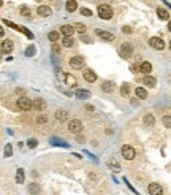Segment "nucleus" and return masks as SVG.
I'll use <instances>...</instances> for the list:
<instances>
[{
  "instance_id": "nucleus-7",
  "label": "nucleus",
  "mask_w": 171,
  "mask_h": 195,
  "mask_svg": "<svg viewBox=\"0 0 171 195\" xmlns=\"http://www.w3.org/2000/svg\"><path fill=\"white\" fill-rule=\"evenodd\" d=\"M68 130L73 132V133H79V132H82V124L78 119H71L68 122Z\"/></svg>"
},
{
  "instance_id": "nucleus-42",
  "label": "nucleus",
  "mask_w": 171,
  "mask_h": 195,
  "mask_svg": "<svg viewBox=\"0 0 171 195\" xmlns=\"http://www.w3.org/2000/svg\"><path fill=\"white\" fill-rule=\"evenodd\" d=\"M81 40L84 41V43H92V40H90L89 37H86V35H84V33H82V35H81Z\"/></svg>"
},
{
  "instance_id": "nucleus-13",
  "label": "nucleus",
  "mask_w": 171,
  "mask_h": 195,
  "mask_svg": "<svg viewBox=\"0 0 171 195\" xmlns=\"http://www.w3.org/2000/svg\"><path fill=\"white\" fill-rule=\"evenodd\" d=\"M60 32H62V35H63V37H71V35L75 33V29H73V25L65 24V25H62V27H60Z\"/></svg>"
},
{
  "instance_id": "nucleus-36",
  "label": "nucleus",
  "mask_w": 171,
  "mask_h": 195,
  "mask_svg": "<svg viewBox=\"0 0 171 195\" xmlns=\"http://www.w3.org/2000/svg\"><path fill=\"white\" fill-rule=\"evenodd\" d=\"M29 190H30L32 193H35V195H37V192L40 190V187H38L37 184H35V183H32V184H30V187H29Z\"/></svg>"
},
{
  "instance_id": "nucleus-16",
  "label": "nucleus",
  "mask_w": 171,
  "mask_h": 195,
  "mask_svg": "<svg viewBox=\"0 0 171 195\" xmlns=\"http://www.w3.org/2000/svg\"><path fill=\"white\" fill-rule=\"evenodd\" d=\"M135 95H136V99H139V100H146L147 99V90L144 87H136L135 89Z\"/></svg>"
},
{
  "instance_id": "nucleus-20",
  "label": "nucleus",
  "mask_w": 171,
  "mask_h": 195,
  "mask_svg": "<svg viewBox=\"0 0 171 195\" xmlns=\"http://www.w3.org/2000/svg\"><path fill=\"white\" fill-rule=\"evenodd\" d=\"M2 51L6 52V54H10L13 51V43H11V40H5L3 43H2Z\"/></svg>"
},
{
  "instance_id": "nucleus-12",
  "label": "nucleus",
  "mask_w": 171,
  "mask_h": 195,
  "mask_svg": "<svg viewBox=\"0 0 171 195\" xmlns=\"http://www.w3.org/2000/svg\"><path fill=\"white\" fill-rule=\"evenodd\" d=\"M82 76H84V79L87 81V82H95L97 81V75L92 72V70H84V73H82Z\"/></svg>"
},
{
  "instance_id": "nucleus-23",
  "label": "nucleus",
  "mask_w": 171,
  "mask_h": 195,
  "mask_svg": "<svg viewBox=\"0 0 171 195\" xmlns=\"http://www.w3.org/2000/svg\"><path fill=\"white\" fill-rule=\"evenodd\" d=\"M102 89L105 90V92H112L114 89V81H105L102 84Z\"/></svg>"
},
{
  "instance_id": "nucleus-18",
  "label": "nucleus",
  "mask_w": 171,
  "mask_h": 195,
  "mask_svg": "<svg viewBox=\"0 0 171 195\" xmlns=\"http://www.w3.org/2000/svg\"><path fill=\"white\" fill-rule=\"evenodd\" d=\"M157 16H159L162 21H168L169 19V13H168V10H165V8H157Z\"/></svg>"
},
{
  "instance_id": "nucleus-10",
  "label": "nucleus",
  "mask_w": 171,
  "mask_h": 195,
  "mask_svg": "<svg viewBox=\"0 0 171 195\" xmlns=\"http://www.w3.org/2000/svg\"><path fill=\"white\" fill-rule=\"evenodd\" d=\"M97 35L102 38V40H105V41H114V33H111V32H106V30H97Z\"/></svg>"
},
{
  "instance_id": "nucleus-25",
  "label": "nucleus",
  "mask_w": 171,
  "mask_h": 195,
  "mask_svg": "<svg viewBox=\"0 0 171 195\" xmlns=\"http://www.w3.org/2000/svg\"><path fill=\"white\" fill-rule=\"evenodd\" d=\"M108 166H109V168H111L112 171H116V173H117V171H120V165H119L114 159H112V160H108Z\"/></svg>"
},
{
  "instance_id": "nucleus-41",
  "label": "nucleus",
  "mask_w": 171,
  "mask_h": 195,
  "mask_svg": "<svg viewBox=\"0 0 171 195\" xmlns=\"http://www.w3.org/2000/svg\"><path fill=\"white\" fill-rule=\"evenodd\" d=\"M52 51H54L55 54H59V52H60V46L57 45V43H54V45H52Z\"/></svg>"
},
{
  "instance_id": "nucleus-33",
  "label": "nucleus",
  "mask_w": 171,
  "mask_h": 195,
  "mask_svg": "<svg viewBox=\"0 0 171 195\" xmlns=\"http://www.w3.org/2000/svg\"><path fill=\"white\" fill-rule=\"evenodd\" d=\"M51 141L55 143V146H63V148H68V144L65 141H62V140H57V138H51Z\"/></svg>"
},
{
  "instance_id": "nucleus-1",
  "label": "nucleus",
  "mask_w": 171,
  "mask_h": 195,
  "mask_svg": "<svg viewBox=\"0 0 171 195\" xmlns=\"http://www.w3.org/2000/svg\"><path fill=\"white\" fill-rule=\"evenodd\" d=\"M98 18L103 21H109L112 18V8L109 5H98Z\"/></svg>"
},
{
  "instance_id": "nucleus-3",
  "label": "nucleus",
  "mask_w": 171,
  "mask_h": 195,
  "mask_svg": "<svg viewBox=\"0 0 171 195\" xmlns=\"http://www.w3.org/2000/svg\"><path fill=\"white\" fill-rule=\"evenodd\" d=\"M149 45H151L154 49H157V51H163L165 49V41H163L162 38H159V37H152L151 40H149Z\"/></svg>"
},
{
  "instance_id": "nucleus-14",
  "label": "nucleus",
  "mask_w": 171,
  "mask_h": 195,
  "mask_svg": "<svg viewBox=\"0 0 171 195\" xmlns=\"http://www.w3.org/2000/svg\"><path fill=\"white\" fill-rule=\"evenodd\" d=\"M138 70H139V72H142L144 75H149V73L152 72V64H151V62H147V60H144V62H142V64L139 65Z\"/></svg>"
},
{
  "instance_id": "nucleus-8",
  "label": "nucleus",
  "mask_w": 171,
  "mask_h": 195,
  "mask_svg": "<svg viewBox=\"0 0 171 195\" xmlns=\"http://www.w3.org/2000/svg\"><path fill=\"white\" fill-rule=\"evenodd\" d=\"M18 106L21 109H24V111H29L32 108V100L30 99H27V97H19V100H18Z\"/></svg>"
},
{
  "instance_id": "nucleus-37",
  "label": "nucleus",
  "mask_w": 171,
  "mask_h": 195,
  "mask_svg": "<svg viewBox=\"0 0 171 195\" xmlns=\"http://www.w3.org/2000/svg\"><path fill=\"white\" fill-rule=\"evenodd\" d=\"M163 122H165V127H166V129L171 127V117H169V114H166L165 117H163Z\"/></svg>"
},
{
  "instance_id": "nucleus-39",
  "label": "nucleus",
  "mask_w": 171,
  "mask_h": 195,
  "mask_svg": "<svg viewBox=\"0 0 171 195\" xmlns=\"http://www.w3.org/2000/svg\"><path fill=\"white\" fill-rule=\"evenodd\" d=\"M122 32H124V33H127V35H130V33H132L133 30H132V27H130V25H124V27H122Z\"/></svg>"
},
{
  "instance_id": "nucleus-29",
  "label": "nucleus",
  "mask_w": 171,
  "mask_h": 195,
  "mask_svg": "<svg viewBox=\"0 0 171 195\" xmlns=\"http://www.w3.org/2000/svg\"><path fill=\"white\" fill-rule=\"evenodd\" d=\"M76 97H78V99H89V97H90V92H89V90H78V92H76Z\"/></svg>"
},
{
  "instance_id": "nucleus-4",
  "label": "nucleus",
  "mask_w": 171,
  "mask_h": 195,
  "mask_svg": "<svg viewBox=\"0 0 171 195\" xmlns=\"http://www.w3.org/2000/svg\"><path fill=\"white\" fill-rule=\"evenodd\" d=\"M119 54H120V57H124V59H128L130 55L133 54V48L130 43H125L119 48Z\"/></svg>"
},
{
  "instance_id": "nucleus-26",
  "label": "nucleus",
  "mask_w": 171,
  "mask_h": 195,
  "mask_svg": "<svg viewBox=\"0 0 171 195\" xmlns=\"http://www.w3.org/2000/svg\"><path fill=\"white\" fill-rule=\"evenodd\" d=\"M73 29H75L76 32H79V33H81V35H82V33H84L86 30H87V27H86L84 24H81V22H76V24L73 25Z\"/></svg>"
},
{
  "instance_id": "nucleus-22",
  "label": "nucleus",
  "mask_w": 171,
  "mask_h": 195,
  "mask_svg": "<svg viewBox=\"0 0 171 195\" xmlns=\"http://www.w3.org/2000/svg\"><path fill=\"white\" fill-rule=\"evenodd\" d=\"M24 178H25L24 168H18V171H16V183L18 184H22L24 183Z\"/></svg>"
},
{
  "instance_id": "nucleus-44",
  "label": "nucleus",
  "mask_w": 171,
  "mask_h": 195,
  "mask_svg": "<svg viewBox=\"0 0 171 195\" xmlns=\"http://www.w3.org/2000/svg\"><path fill=\"white\" fill-rule=\"evenodd\" d=\"M86 109H89V111H94V106H92V105H87V106H86Z\"/></svg>"
},
{
  "instance_id": "nucleus-30",
  "label": "nucleus",
  "mask_w": 171,
  "mask_h": 195,
  "mask_svg": "<svg viewBox=\"0 0 171 195\" xmlns=\"http://www.w3.org/2000/svg\"><path fill=\"white\" fill-rule=\"evenodd\" d=\"M11 154H13V146H11V144H5L3 157H11Z\"/></svg>"
},
{
  "instance_id": "nucleus-45",
  "label": "nucleus",
  "mask_w": 171,
  "mask_h": 195,
  "mask_svg": "<svg viewBox=\"0 0 171 195\" xmlns=\"http://www.w3.org/2000/svg\"><path fill=\"white\" fill-rule=\"evenodd\" d=\"M3 5V0H0V6H2Z\"/></svg>"
},
{
  "instance_id": "nucleus-5",
  "label": "nucleus",
  "mask_w": 171,
  "mask_h": 195,
  "mask_svg": "<svg viewBox=\"0 0 171 195\" xmlns=\"http://www.w3.org/2000/svg\"><path fill=\"white\" fill-rule=\"evenodd\" d=\"M120 152H122V156L127 159V160H133L135 157H136V151H135L133 148H132V146H122V151H120Z\"/></svg>"
},
{
  "instance_id": "nucleus-6",
  "label": "nucleus",
  "mask_w": 171,
  "mask_h": 195,
  "mask_svg": "<svg viewBox=\"0 0 171 195\" xmlns=\"http://www.w3.org/2000/svg\"><path fill=\"white\" fill-rule=\"evenodd\" d=\"M147 192L151 195H163V187L159 183H151L147 186Z\"/></svg>"
},
{
  "instance_id": "nucleus-31",
  "label": "nucleus",
  "mask_w": 171,
  "mask_h": 195,
  "mask_svg": "<svg viewBox=\"0 0 171 195\" xmlns=\"http://www.w3.org/2000/svg\"><path fill=\"white\" fill-rule=\"evenodd\" d=\"M120 94H122L124 97H127L128 94H130V86H128V84H122V86H120Z\"/></svg>"
},
{
  "instance_id": "nucleus-34",
  "label": "nucleus",
  "mask_w": 171,
  "mask_h": 195,
  "mask_svg": "<svg viewBox=\"0 0 171 195\" xmlns=\"http://www.w3.org/2000/svg\"><path fill=\"white\" fill-rule=\"evenodd\" d=\"M35 51H37V49H35V46H33V45H30V46H29L27 49H25V55H29V57H30V55H33V54H35Z\"/></svg>"
},
{
  "instance_id": "nucleus-9",
  "label": "nucleus",
  "mask_w": 171,
  "mask_h": 195,
  "mask_svg": "<svg viewBox=\"0 0 171 195\" xmlns=\"http://www.w3.org/2000/svg\"><path fill=\"white\" fill-rule=\"evenodd\" d=\"M46 102L45 100H43V99H40V97H38V99H35L33 102H32V108H35V109H37V111H45L46 109Z\"/></svg>"
},
{
  "instance_id": "nucleus-2",
  "label": "nucleus",
  "mask_w": 171,
  "mask_h": 195,
  "mask_svg": "<svg viewBox=\"0 0 171 195\" xmlns=\"http://www.w3.org/2000/svg\"><path fill=\"white\" fill-rule=\"evenodd\" d=\"M86 65V59L82 55H75V57L70 59V67L75 68V70H82Z\"/></svg>"
},
{
  "instance_id": "nucleus-28",
  "label": "nucleus",
  "mask_w": 171,
  "mask_h": 195,
  "mask_svg": "<svg viewBox=\"0 0 171 195\" xmlns=\"http://www.w3.org/2000/svg\"><path fill=\"white\" fill-rule=\"evenodd\" d=\"M59 38H60V33H59V32H55V30L49 32V40H51L52 43H57V41H59Z\"/></svg>"
},
{
  "instance_id": "nucleus-19",
  "label": "nucleus",
  "mask_w": 171,
  "mask_h": 195,
  "mask_svg": "<svg viewBox=\"0 0 171 195\" xmlns=\"http://www.w3.org/2000/svg\"><path fill=\"white\" fill-rule=\"evenodd\" d=\"M65 8H67L68 13H75L78 10V2H76V0H68L67 5H65Z\"/></svg>"
},
{
  "instance_id": "nucleus-21",
  "label": "nucleus",
  "mask_w": 171,
  "mask_h": 195,
  "mask_svg": "<svg viewBox=\"0 0 171 195\" xmlns=\"http://www.w3.org/2000/svg\"><path fill=\"white\" fill-rule=\"evenodd\" d=\"M63 79H65V82L68 86H76V78L73 75H70V73H65L63 75Z\"/></svg>"
},
{
  "instance_id": "nucleus-32",
  "label": "nucleus",
  "mask_w": 171,
  "mask_h": 195,
  "mask_svg": "<svg viewBox=\"0 0 171 195\" xmlns=\"http://www.w3.org/2000/svg\"><path fill=\"white\" fill-rule=\"evenodd\" d=\"M27 146H29V148H30V149H35V148H37V146H38V141L35 140V138H30V140L27 141Z\"/></svg>"
},
{
  "instance_id": "nucleus-15",
  "label": "nucleus",
  "mask_w": 171,
  "mask_h": 195,
  "mask_svg": "<svg viewBox=\"0 0 171 195\" xmlns=\"http://www.w3.org/2000/svg\"><path fill=\"white\" fill-rule=\"evenodd\" d=\"M37 13H38L40 16H51L52 15V10L49 8V6H46V5H40Z\"/></svg>"
},
{
  "instance_id": "nucleus-43",
  "label": "nucleus",
  "mask_w": 171,
  "mask_h": 195,
  "mask_svg": "<svg viewBox=\"0 0 171 195\" xmlns=\"http://www.w3.org/2000/svg\"><path fill=\"white\" fill-rule=\"evenodd\" d=\"M3 35H5V30H3V29H2V25H0V38H2V37H3Z\"/></svg>"
},
{
  "instance_id": "nucleus-24",
  "label": "nucleus",
  "mask_w": 171,
  "mask_h": 195,
  "mask_svg": "<svg viewBox=\"0 0 171 195\" xmlns=\"http://www.w3.org/2000/svg\"><path fill=\"white\" fill-rule=\"evenodd\" d=\"M154 124H155L154 114H146L144 116V125H146V127H151V125H154Z\"/></svg>"
},
{
  "instance_id": "nucleus-38",
  "label": "nucleus",
  "mask_w": 171,
  "mask_h": 195,
  "mask_svg": "<svg viewBox=\"0 0 171 195\" xmlns=\"http://www.w3.org/2000/svg\"><path fill=\"white\" fill-rule=\"evenodd\" d=\"M81 15H82V16H89V18H90V16H92V11H90L89 8H81Z\"/></svg>"
},
{
  "instance_id": "nucleus-27",
  "label": "nucleus",
  "mask_w": 171,
  "mask_h": 195,
  "mask_svg": "<svg viewBox=\"0 0 171 195\" xmlns=\"http://www.w3.org/2000/svg\"><path fill=\"white\" fill-rule=\"evenodd\" d=\"M62 45L65 46V48H71V46L75 45V40L71 38V37H65V38L62 40Z\"/></svg>"
},
{
  "instance_id": "nucleus-11",
  "label": "nucleus",
  "mask_w": 171,
  "mask_h": 195,
  "mask_svg": "<svg viewBox=\"0 0 171 195\" xmlns=\"http://www.w3.org/2000/svg\"><path fill=\"white\" fill-rule=\"evenodd\" d=\"M68 117H70V114H68L67 109H57V111H55V119H57V121L65 122Z\"/></svg>"
},
{
  "instance_id": "nucleus-17",
  "label": "nucleus",
  "mask_w": 171,
  "mask_h": 195,
  "mask_svg": "<svg viewBox=\"0 0 171 195\" xmlns=\"http://www.w3.org/2000/svg\"><path fill=\"white\" fill-rule=\"evenodd\" d=\"M141 81H142V84H144L146 87H154L157 79H155V78H152V76H149V75H146V76H144V78H142Z\"/></svg>"
},
{
  "instance_id": "nucleus-40",
  "label": "nucleus",
  "mask_w": 171,
  "mask_h": 195,
  "mask_svg": "<svg viewBox=\"0 0 171 195\" xmlns=\"http://www.w3.org/2000/svg\"><path fill=\"white\" fill-rule=\"evenodd\" d=\"M37 122H38V124H46V122H48V117L40 116V117H37Z\"/></svg>"
},
{
  "instance_id": "nucleus-35",
  "label": "nucleus",
  "mask_w": 171,
  "mask_h": 195,
  "mask_svg": "<svg viewBox=\"0 0 171 195\" xmlns=\"http://www.w3.org/2000/svg\"><path fill=\"white\" fill-rule=\"evenodd\" d=\"M19 11H21V15H22V16H25V18H30V10H29L27 6H22V8H21Z\"/></svg>"
}]
</instances>
